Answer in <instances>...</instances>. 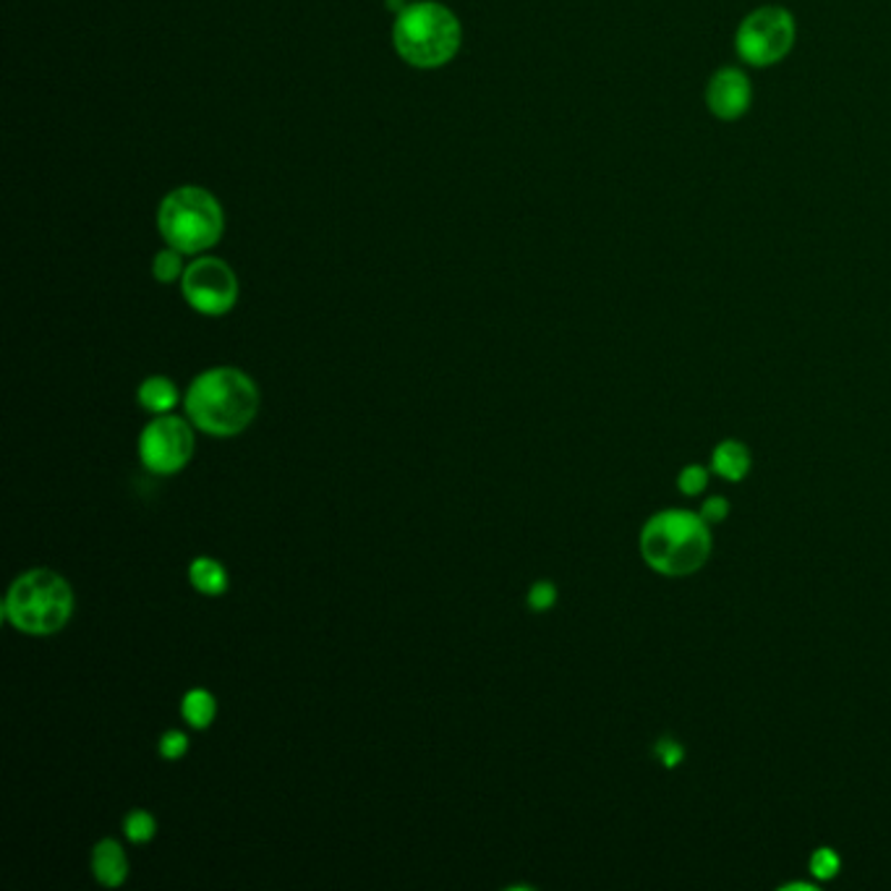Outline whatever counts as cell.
<instances>
[{
    "label": "cell",
    "instance_id": "cell-1",
    "mask_svg": "<svg viewBox=\"0 0 891 891\" xmlns=\"http://www.w3.org/2000/svg\"><path fill=\"white\" fill-rule=\"evenodd\" d=\"M259 387L236 366H215L189 385L184 406L189 422L209 437H238L259 414Z\"/></svg>",
    "mask_w": 891,
    "mask_h": 891
},
{
    "label": "cell",
    "instance_id": "cell-2",
    "mask_svg": "<svg viewBox=\"0 0 891 891\" xmlns=\"http://www.w3.org/2000/svg\"><path fill=\"white\" fill-rule=\"evenodd\" d=\"M641 554L651 571L666 578H683L701 571L711 554V531L701 513L662 511L651 515L641 531Z\"/></svg>",
    "mask_w": 891,
    "mask_h": 891
},
{
    "label": "cell",
    "instance_id": "cell-3",
    "mask_svg": "<svg viewBox=\"0 0 891 891\" xmlns=\"http://www.w3.org/2000/svg\"><path fill=\"white\" fill-rule=\"evenodd\" d=\"M77 598L71 583L50 567H32L11 583L3 615L24 635H52L71 623Z\"/></svg>",
    "mask_w": 891,
    "mask_h": 891
},
{
    "label": "cell",
    "instance_id": "cell-4",
    "mask_svg": "<svg viewBox=\"0 0 891 891\" xmlns=\"http://www.w3.org/2000/svg\"><path fill=\"white\" fill-rule=\"evenodd\" d=\"M461 21L442 3H414L400 11L393 27L395 50L416 69H439L461 50Z\"/></svg>",
    "mask_w": 891,
    "mask_h": 891
},
{
    "label": "cell",
    "instance_id": "cell-5",
    "mask_svg": "<svg viewBox=\"0 0 891 891\" xmlns=\"http://www.w3.org/2000/svg\"><path fill=\"white\" fill-rule=\"evenodd\" d=\"M157 228L168 246L184 254H201L220 241L226 215L220 201L199 186L170 191L157 209Z\"/></svg>",
    "mask_w": 891,
    "mask_h": 891
},
{
    "label": "cell",
    "instance_id": "cell-6",
    "mask_svg": "<svg viewBox=\"0 0 891 891\" xmlns=\"http://www.w3.org/2000/svg\"><path fill=\"white\" fill-rule=\"evenodd\" d=\"M735 44L748 66H774L795 44V19L788 9L763 6L743 19Z\"/></svg>",
    "mask_w": 891,
    "mask_h": 891
},
{
    "label": "cell",
    "instance_id": "cell-7",
    "mask_svg": "<svg viewBox=\"0 0 891 891\" xmlns=\"http://www.w3.org/2000/svg\"><path fill=\"white\" fill-rule=\"evenodd\" d=\"M194 426L189 418L155 416L139 434V461L149 474L176 476L189 466L194 455Z\"/></svg>",
    "mask_w": 891,
    "mask_h": 891
},
{
    "label": "cell",
    "instance_id": "cell-8",
    "mask_svg": "<svg viewBox=\"0 0 891 891\" xmlns=\"http://www.w3.org/2000/svg\"><path fill=\"white\" fill-rule=\"evenodd\" d=\"M181 290L186 304L205 317H222L238 301L236 273L215 257L191 261L181 277Z\"/></svg>",
    "mask_w": 891,
    "mask_h": 891
},
{
    "label": "cell",
    "instance_id": "cell-9",
    "mask_svg": "<svg viewBox=\"0 0 891 891\" xmlns=\"http://www.w3.org/2000/svg\"><path fill=\"white\" fill-rule=\"evenodd\" d=\"M751 100H753L751 81H748V77L740 69H722L711 77L706 89V102L711 113L722 118V121H735V118L745 116V110L751 108Z\"/></svg>",
    "mask_w": 891,
    "mask_h": 891
},
{
    "label": "cell",
    "instance_id": "cell-10",
    "mask_svg": "<svg viewBox=\"0 0 891 891\" xmlns=\"http://www.w3.org/2000/svg\"><path fill=\"white\" fill-rule=\"evenodd\" d=\"M92 873L100 887L105 889H118L121 883L129 879V858H126L123 844L113 840V836H105L92 848Z\"/></svg>",
    "mask_w": 891,
    "mask_h": 891
},
{
    "label": "cell",
    "instance_id": "cell-11",
    "mask_svg": "<svg viewBox=\"0 0 891 891\" xmlns=\"http://www.w3.org/2000/svg\"><path fill=\"white\" fill-rule=\"evenodd\" d=\"M711 468H714L716 476H722L724 482H743L751 471V451L737 439H724L722 445L714 447V455H711Z\"/></svg>",
    "mask_w": 891,
    "mask_h": 891
},
{
    "label": "cell",
    "instance_id": "cell-12",
    "mask_svg": "<svg viewBox=\"0 0 891 891\" xmlns=\"http://www.w3.org/2000/svg\"><path fill=\"white\" fill-rule=\"evenodd\" d=\"M137 400L139 406L149 410V414L162 416V414H174L178 403H181V393H178V385L168 377H149L139 385L137 389Z\"/></svg>",
    "mask_w": 891,
    "mask_h": 891
},
{
    "label": "cell",
    "instance_id": "cell-13",
    "mask_svg": "<svg viewBox=\"0 0 891 891\" xmlns=\"http://www.w3.org/2000/svg\"><path fill=\"white\" fill-rule=\"evenodd\" d=\"M189 583L201 596H222L228 591V571L212 557H197L189 565Z\"/></svg>",
    "mask_w": 891,
    "mask_h": 891
},
{
    "label": "cell",
    "instance_id": "cell-14",
    "mask_svg": "<svg viewBox=\"0 0 891 891\" xmlns=\"http://www.w3.org/2000/svg\"><path fill=\"white\" fill-rule=\"evenodd\" d=\"M181 716L191 730H207L217 716V701L215 695L205 691V687H194L184 695L181 701Z\"/></svg>",
    "mask_w": 891,
    "mask_h": 891
},
{
    "label": "cell",
    "instance_id": "cell-15",
    "mask_svg": "<svg viewBox=\"0 0 891 891\" xmlns=\"http://www.w3.org/2000/svg\"><path fill=\"white\" fill-rule=\"evenodd\" d=\"M123 834L129 836V842H133V844L152 842L155 834H157L155 815L149 811H141V808H137V811H131L123 819Z\"/></svg>",
    "mask_w": 891,
    "mask_h": 891
},
{
    "label": "cell",
    "instance_id": "cell-16",
    "mask_svg": "<svg viewBox=\"0 0 891 891\" xmlns=\"http://www.w3.org/2000/svg\"><path fill=\"white\" fill-rule=\"evenodd\" d=\"M184 251H178L170 246V249L160 251L155 257V265H152V273L160 283H174L178 277H184L186 267H184V259H181Z\"/></svg>",
    "mask_w": 891,
    "mask_h": 891
},
{
    "label": "cell",
    "instance_id": "cell-17",
    "mask_svg": "<svg viewBox=\"0 0 891 891\" xmlns=\"http://www.w3.org/2000/svg\"><path fill=\"white\" fill-rule=\"evenodd\" d=\"M842 860L831 848H819L811 855V873L819 881H831L836 873H840Z\"/></svg>",
    "mask_w": 891,
    "mask_h": 891
},
{
    "label": "cell",
    "instance_id": "cell-18",
    "mask_svg": "<svg viewBox=\"0 0 891 891\" xmlns=\"http://www.w3.org/2000/svg\"><path fill=\"white\" fill-rule=\"evenodd\" d=\"M157 751L165 761H178L184 759L186 753H189V735L181 730H168L165 735L160 737V743H157Z\"/></svg>",
    "mask_w": 891,
    "mask_h": 891
},
{
    "label": "cell",
    "instance_id": "cell-19",
    "mask_svg": "<svg viewBox=\"0 0 891 891\" xmlns=\"http://www.w3.org/2000/svg\"><path fill=\"white\" fill-rule=\"evenodd\" d=\"M706 484H709V471L703 466H699V463H691V466H685L683 471H680V476H677L680 492L687 494V497H695V494H701L703 489H706Z\"/></svg>",
    "mask_w": 891,
    "mask_h": 891
},
{
    "label": "cell",
    "instance_id": "cell-20",
    "mask_svg": "<svg viewBox=\"0 0 891 891\" xmlns=\"http://www.w3.org/2000/svg\"><path fill=\"white\" fill-rule=\"evenodd\" d=\"M528 606L534 612H550L554 604H557V586L552 581H536L534 586L528 588Z\"/></svg>",
    "mask_w": 891,
    "mask_h": 891
},
{
    "label": "cell",
    "instance_id": "cell-21",
    "mask_svg": "<svg viewBox=\"0 0 891 891\" xmlns=\"http://www.w3.org/2000/svg\"><path fill=\"white\" fill-rule=\"evenodd\" d=\"M656 759L662 761L666 769H675V766H680V763H683L685 751H683V745L677 743V740L662 737L656 743Z\"/></svg>",
    "mask_w": 891,
    "mask_h": 891
},
{
    "label": "cell",
    "instance_id": "cell-22",
    "mask_svg": "<svg viewBox=\"0 0 891 891\" xmlns=\"http://www.w3.org/2000/svg\"><path fill=\"white\" fill-rule=\"evenodd\" d=\"M730 515V503L724 497H709L706 503L701 505V518L709 523H722Z\"/></svg>",
    "mask_w": 891,
    "mask_h": 891
}]
</instances>
